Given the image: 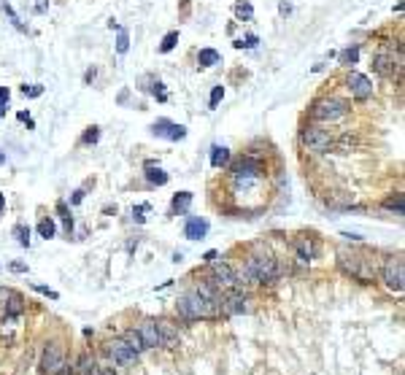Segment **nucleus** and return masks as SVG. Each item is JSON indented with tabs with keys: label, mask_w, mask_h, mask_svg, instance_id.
Returning a JSON list of instances; mask_svg holds the SVG:
<instances>
[{
	"label": "nucleus",
	"mask_w": 405,
	"mask_h": 375,
	"mask_svg": "<svg viewBox=\"0 0 405 375\" xmlns=\"http://www.w3.org/2000/svg\"><path fill=\"white\" fill-rule=\"evenodd\" d=\"M11 270H14V273H24V270H27V265H22V262H14V265H11Z\"/></svg>",
	"instance_id": "de8ad7c7"
},
{
	"label": "nucleus",
	"mask_w": 405,
	"mask_h": 375,
	"mask_svg": "<svg viewBox=\"0 0 405 375\" xmlns=\"http://www.w3.org/2000/svg\"><path fill=\"white\" fill-rule=\"evenodd\" d=\"M8 97H11V92L5 89V86H0V103L5 105V103H8Z\"/></svg>",
	"instance_id": "37998d69"
},
{
	"label": "nucleus",
	"mask_w": 405,
	"mask_h": 375,
	"mask_svg": "<svg viewBox=\"0 0 405 375\" xmlns=\"http://www.w3.org/2000/svg\"><path fill=\"white\" fill-rule=\"evenodd\" d=\"M24 97H41L43 95V86L41 84H32V86H22Z\"/></svg>",
	"instance_id": "72a5a7b5"
},
{
	"label": "nucleus",
	"mask_w": 405,
	"mask_h": 375,
	"mask_svg": "<svg viewBox=\"0 0 405 375\" xmlns=\"http://www.w3.org/2000/svg\"><path fill=\"white\" fill-rule=\"evenodd\" d=\"M373 68H376V73L378 76H392L395 73V57H389L387 51H381V54H376V59H373Z\"/></svg>",
	"instance_id": "f3484780"
},
{
	"label": "nucleus",
	"mask_w": 405,
	"mask_h": 375,
	"mask_svg": "<svg viewBox=\"0 0 405 375\" xmlns=\"http://www.w3.org/2000/svg\"><path fill=\"white\" fill-rule=\"evenodd\" d=\"M189 205H192V192H178L173 197V211L176 213H187Z\"/></svg>",
	"instance_id": "b1692460"
},
{
	"label": "nucleus",
	"mask_w": 405,
	"mask_h": 375,
	"mask_svg": "<svg viewBox=\"0 0 405 375\" xmlns=\"http://www.w3.org/2000/svg\"><path fill=\"white\" fill-rule=\"evenodd\" d=\"M205 235H208V222L205 219H197V216H192L187 227H184V238H189V240H203Z\"/></svg>",
	"instance_id": "4468645a"
},
{
	"label": "nucleus",
	"mask_w": 405,
	"mask_h": 375,
	"mask_svg": "<svg viewBox=\"0 0 405 375\" xmlns=\"http://www.w3.org/2000/svg\"><path fill=\"white\" fill-rule=\"evenodd\" d=\"M338 265L346 276L362 281V284H373L376 276H378V267H376V259L370 254H362V251H338Z\"/></svg>",
	"instance_id": "f257e3e1"
},
{
	"label": "nucleus",
	"mask_w": 405,
	"mask_h": 375,
	"mask_svg": "<svg viewBox=\"0 0 405 375\" xmlns=\"http://www.w3.org/2000/svg\"><path fill=\"white\" fill-rule=\"evenodd\" d=\"M0 116H5V105L3 103H0Z\"/></svg>",
	"instance_id": "8fccbe9b"
},
{
	"label": "nucleus",
	"mask_w": 405,
	"mask_h": 375,
	"mask_svg": "<svg viewBox=\"0 0 405 375\" xmlns=\"http://www.w3.org/2000/svg\"><path fill=\"white\" fill-rule=\"evenodd\" d=\"M219 51L216 49H203L200 54H197V65H200V68H211V65H216L219 62Z\"/></svg>",
	"instance_id": "5701e85b"
},
{
	"label": "nucleus",
	"mask_w": 405,
	"mask_h": 375,
	"mask_svg": "<svg viewBox=\"0 0 405 375\" xmlns=\"http://www.w3.org/2000/svg\"><path fill=\"white\" fill-rule=\"evenodd\" d=\"M38 232H41V238H54V232H57V227H54V222L51 219H41V224H38Z\"/></svg>",
	"instance_id": "c85d7f7f"
},
{
	"label": "nucleus",
	"mask_w": 405,
	"mask_h": 375,
	"mask_svg": "<svg viewBox=\"0 0 405 375\" xmlns=\"http://www.w3.org/2000/svg\"><path fill=\"white\" fill-rule=\"evenodd\" d=\"M35 289H38V292H41V294H46V297H51V300H57V297H59V294H57V292H51V289H46V286H35Z\"/></svg>",
	"instance_id": "a19ab883"
},
{
	"label": "nucleus",
	"mask_w": 405,
	"mask_h": 375,
	"mask_svg": "<svg viewBox=\"0 0 405 375\" xmlns=\"http://www.w3.org/2000/svg\"><path fill=\"white\" fill-rule=\"evenodd\" d=\"M3 162H5V157H3V154H0V165H3Z\"/></svg>",
	"instance_id": "3c124183"
},
{
	"label": "nucleus",
	"mask_w": 405,
	"mask_h": 375,
	"mask_svg": "<svg viewBox=\"0 0 405 375\" xmlns=\"http://www.w3.org/2000/svg\"><path fill=\"white\" fill-rule=\"evenodd\" d=\"M387 208H395V211H397V216H403V195L389 197V200H387Z\"/></svg>",
	"instance_id": "f704fd0d"
},
{
	"label": "nucleus",
	"mask_w": 405,
	"mask_h": 375,
	"mask_svg": "<svg viewBox=\"0 0 405 375\" xmlns=\"http://www.w3.org/2000/svg\"><path fill=\"white\" fill-rule=\"evenodd\" d=\"M14 235L19 238V243H22V246H30V230H24V227H16Z\"/></svg>",
	"instance_id": "e433bc0d"
},
{
	"label": "nucleus",
	"mask_w": 405,
	"mask_h": 375,
	"mask_svg": "<svg viewBox=\"0 0 405 375\" xmlns=\"http://www.w3.org/2000/svg\"><path fill=\"white\" fill-rule=\"evenodd\" d=\"M235 16L243 19V22H249V19L254 16V8H251L246 0H243V3H235Z\"/></svg>",
	"instance_id": "cd10ccee"
},
{
	"label": "nucleus",
	"mask_w": 405,
	"mask_h": 375,
	"mask_svg": "<svg viewBox=\"0 0 405 375\" xmlns=\"http://www.w3.org/2000/svg\"><path fill=\"white\" fill-rule=\"evenodd\" d=\"M246 267L251 270V276H254L257 284H273V281L281 276V267L273 257H268V254H254V257H249Z\"/></svg>",
	"instance_id": "20e7f679"
},
{
	"label": "nucleus",
	"mask_w": 405,
	"mask_h": 375,
	"mask_svg": "<svg viewBox=\"0 0 405 375\" xmlns=\"http://www.w3.org/2000/svg\"><path fill=\"white\" fill-rule=\"evenodd\" d=\"M127 49H130V32L124 30V27H119V38H116V51H119V54H127Z\"/></svg>",
	"instance_id": "bb28decb"
},
{
	"label": "nucleus",
	"mask_w": 405,
	"mask_h": 375,
	"mask_svg": "<svg viewBox=\"0 0 405 375\" xmlns=\"http://www.w3.org/2000/svg\"><path fill=\"white\" fill-rule=\"evenodd\" d=\"M92 367H95V359H92L89 354H81V357H78V362L73 365V373H76V375H89Z\"/></svg>",
	"instance_id": "4be33fe9"
},
{
	"label": "nucleus",
	"mask_w": 405,
	"mask_h": 375,
	"mask_svg": "<svg viewBox=\"0 0 405 375\" xmlns=\"http://www.w3.org/2000/svg\"><path fill=\"white\" fill-rule=\"evenodd\" d=\"M176 311H178V316L192 319V321H197V319H216L219 316V305L214 303V300L197 294V292H189V294H184V297H178Z\"/></svg>",
	"instance_id": "f03ea898"
},
{
	"label": "nucleus",
	"mask_w": 405,
	"mask_h": 375,
	"mask_svg": "<svg viewBox=\"0 0 405 375\" xmlns=\"http://www.w3.org/2000/svg\"><path fill=\"white\" fill-rule=\"evenodd\" d=\"M295 249H297V259H300L303 265H308L311 259L316 257V246H314V240H308V238H297Z\"/></svg>",
	"instance_id": "dca6fc26"
},
{
	"label": "nucleus",
	"mask_w": 405,
	"mask_h": 375,
	"mask_svg": "<svg viewBox=\"0 0 405 375\" xmlns=\"http://www.w3.org/2000/svg\"><path fill=\"white\" fill-rule=\"evenodd\" d=\"M151 132H154L157 138H168V140H184V138H187V127L173 124V122H168V119L154 122V124H151Z\"/></svg>",
	"instance_id": "9b49d317"
},
{
	"label": "nucleus",
	"mask_w": 405,
	"mask_h": 375,
	"mask_svg": "<svg viewBox=\"0 0 405 375\" xmlns=\"http://www.w3.org/2000/svg\"><path fill=\"white\" fill-rule=\"evenodd\" d=\"M222 97H224V86H214V92H211V97H208V105H211V108H216Z\"/></svg>",
	"instance_id": "473e14b6"
},
{
	"label": "nucleus",
	"mask_w": 405,
	"mask_h": 375,
	"mask_svg": "<svg viewBox=\"0 0 405 375\" xmlns=\"http://www.w3.org/2000/svg\"><path fill=\"white\" fill-rule=\"evenodd\" d=\"M278 11H281V14H284V16H287V14H292V5L287 3V0H284V3H281V5H278Z\"/></svg>",
	"instance_id": "49530a36"
},
{
	"label": "nucleus",
	"mask_w": 405,
	"mask_h": 375,
	"mask_svg": "<svg viewBox=\"0 0 405 375\" xmlns=\"http://www.w3.org/2000/svg\"><path fill=\"white\" fill-rule=\"evenodd\" d=\"M157 327H159V335H162V346L165 348H173L178 343V327L170 324V321H165V319H159Z\"/></svg>",
	"instance_id": "2eb2a0df"
},
{
	"label": "nucleus",
	"mask_w": 405,
	"mask_h": 375,
	"mask_svg": "<svg viewBox=\"0 0 405 375\" xmlns=\"http://www.w3.org/2000/svg\"><path fill=\"white\" fill-rule=\"evenodd\" d=\"M122 340H124V343H127L135 354H143V351H146V346H143V340H141V335H138V330H127V332L122 335Z\"/></svg>",
	"instance_id": "6ab92c4d"
},
{
	"label": "nucleus",
	"mask_w": 405,
	"mask_h": 375,
	"mask_svg": "<svg viewBox=\"0 0 405 375\" xmlns=\"http://www.w3.org/2000/svg\"><path fill=\"white\" fill-rule=\"evenodd\" d=\"M216 257H219V254H216V251H205V257H203V262H208V265H211V262H216Z\"/></svg>",
	"instance_id": "a18cd8bd"
},
{
	"label": "nucleus",
	"mask_w": 405,
	"mask_h": 375,
	"mask_svg": "<svg viewBox=\"0 0 405 375\" xmlns=\"http://www.w3.org/2000/svg\"><path fill=\"white\" fill-rule=\"evenodd\" d=\"M303 146L311 154H327L333 149V138H330L327 130H322V127H316V124H308L303 130Z\"/></svg>",
	"instance_id": "423d86ee"
},
{
	"label": "nucleus",
	"mask_w": 405,
	"mask_h": 375,
	"mask_svg": "<svg viewBox=\"0 0 405 375\" xmlns=\"http://www.w3.org/2000/svg\"><path fill=\"white\" fill-rule=\"evenodd\" d=\"M108 357L116 362V365H122V367H127V365H135V359H138V354L132 351V348L124 343L122 338H116V340H111L108 343Z\"/></svg>",
	"instance_id": "1a4fd4ad"
},
{
	"label": "nucleus",
	"mask_w": 405,
	"mask_h": 375,
	"mask_svg": "<svg viewBox=\"0 0 405 375\" xmlns=\"http://www.w3.org/2000/svg\"><path fill=\"white\" fill-rule=\"evenodd\" d=\"M62 365H65V348H62V343H57V340L46 343L43 357H41V373L43 375H57L59 370H62Z\"/></svg>",
	"instance_id": "6e6552de"
},
{
	"label": "nucleus",
	"mask_w": 405,
	"mask_h": 375,
	"mask_svg": "<svg viewBox=\"0 0 405 375\" xmlns=\"http://www.w3.org/2000/svg\"><path fill=\"white\" fill-rule=\"evenodd\" d=\"M30 11L32 14H46L49 11V0H30Z\"/></svg>",
	"instance_id": "2f4dec72"
},
{
	"label": "nucleus",
	"mask_w": 405,
	"mask_h": 375,
	"mask_svg": "<svg viewBox=\"0 0 405 375\" xmlns=\"http://www.w3.org/2000/svg\"><path fill=\"white\" fill-rule=\"evenodd\" d=\"M146 178H149L151 184H157V186L168 184V173H165L162 167H154V165H146Z\"/></svg>",
	"instance_id": "aec40b11"
},
{
	"label": "nucleus",
	"mask_w": 405,
	"mask_h": 375,
	"mask_svg": "<svg viewBox=\"0 0 405 375\" xmlns=\"http://www.w3.org/2000/svg\"><path fill=\"white\" fill-rule=\"evenodd\" d=\"M97 138H100V132H97V127H89V130L84 132V143H95Z\"/></svg>",
	"instance_id": "4c0bfd02"
},
{
	"label": "nucleus",
	"mask_w": 405,
	"mask_h": 375,
	"mask_svg": "<svg viewBox=\"0 0 405 375\" xmlns=\"http://www.w3.org/2000/svg\"><path fill=\"white\" fill-rule=\"evenodd\" d=\"M349 89H351V95H354L357 100H368L370 95H373V84H370V78L362 76V73H357V70L349 73Z\"/></svg>",
	"instance_id": "f8f14e48"
},
{
	"label": "nucleus",
	"mask_w": 405,
	"mask_h": 375,
	"mask_svg": "<svg viewBox=\"0 0 405 375\" xmlns=\"http://www.w3.org/2000/svg\"><path fill=\"white\" fill-rule=\"evenodd\" d=\"M138 335H141L143 346L146 348H159L162 346V335H159V327L157 321H141V327H138Z\"/></svg>",
	"instance_id": "ddd939ff"
},
{
	"label": "nucleus",
	"mask_w": 405,
	"mask_h": 375,
	"mask_svg": "<svg viewBox=\"0 0 405 375\" xmlns=\"http://www.w3.org/2000/svg\"><path fill=\"white\" fill-rule=\"evenodd\" d=\"M176 43H178V32L173 30V32H168V35L162 38V43H159V51H162V54H168V51L176 49Z\"/></svg>",
	"instance_id": "a878e982"
},
{
	"label": "nucleus",
	"mask_w": 405,
	"mask_h": 375,
	"mask_svg": "<svg viewBox=\"0 0 405 375\" xmlns=\"http://www.w3.org/2000/svg\"><path fill=\"white\" fill-rule=\"evenodd\" d=\"M3 208H5V197L0 195V211H3Z\"/></svg>",
	"instance_id": "09e8293b"
},
{
	"label": "nucleus",
	"mask_w": 405,
	"mask_h": 375,
	"mask_svg": "<svg viewBox=\"0 0 405 375\" xmlns=\"http://www.w3.org/2000/svg\"><path fill=\"white\" fill-rule=\"evenodd\" d=\"M230 162V149H224V146H214L211 149V165L214 167H224Z\"/></svg>",
	"instance_id": "412c9836"
},
{
	"label": "nucleus",
	"mask_w": 405,
	"mask_h": 375,
	"mask_svg": "<svg viewBox=\"0 0 405 375\" xmlns=\"http://www.w3.org/2000/svg\"><path fill=\"white\" fill-rule=\"evenodd\" d=\"M89 375H116V373L111 370V367H97V365H95V367H92V373H89Z\"/></svg>",
	"instance_id": "58836bf2"
},
{
	"label": "nucleus",
	"mask_w": 405,
	"mask_h": 375,
	"mask_svg": "<svg viewBox=\"0 0 405 375\" xmlns=\"http://www.w3.org/2000/svg\"><path fill=\"white\" fill-rule=\"evenodd\" d=\"M257 43H260V38H257L254 32H251V35H246V38H243L241 43H235V46H241V49H254Z\"/></svg>",
	"instance_id": "c9c22d12"
},
{
	"label": "nucleus",
	"mask_w": 405,
	"mask_h": 375,
	"mask_svg": "<svg viewBox=\"0 0 405 375\" xmlns=\"http://www.w3.org/2000/svg\"><path fill=\"white\" fill-rule=\"evenodd\" d=\"M57 213H59V219L65 222V230H68V235H70V232H73V219H70L68 205H65V203H57Z\"/></svg>",
	"instance_id": "c756f323"
},
{
	"label": "nucleus",
	"mask_w": 405,
	"mask_h": 375,
	"mask_svg": "<svg viewBox=\"0 0 405 375\" xmlns=\"http://www.w3.org/2000/svg\"><path fill=\"white\" fill-rule=\"evenodd\" d=\"M360 59V46H349L341 51V65H354Z\"/></svg>",
	"instance_id": "393cba45"
},
{
	"label": "nucleus",
	"mask_w": 405,
	"mask_h": 375,
	"mask_svg": "<svg viewBox=\"0 0 405 375\" xmlns=\"http://www.w3.org/2000/svg\"><path fill=\"white\" fill-rule=\"evenodd\" d=\"M3 11H5V16H8V19H11V24H14V27H16V30H24V24H22V19H19V16H16V11H14V8H11V5H8V3H3Z\"/></svg>",
	"instance_id": "7c9ffc66"
},
{
	"label": "nucleus",
	"mask_w": 405,
	"mask_h": 375,
	"mask_svg": "<svg viewBox=\"0 0 405 375\" xmlns=\"http://www.w3.org/2000/svg\"><path fill=\"white\" fill-rule=\"evenodd\" d=\"M249 311V297L241 289H230L227 294H219V313L222 316H238Z\"/></svg>",
	"instance_id": "0eeeda50"
},
{
	"label": "nucleus",
	"mask_w": 405,
	"mask_h": 375,
	"mask_svg": "<svg viewBox=\"0 0 405 375\" xmlns=\"http://www.w3.org/2000/svg\"><path fill=\"white\" fill-rule=\"evenodd\" d=\"M381 281L387 284L389 292L400 294L403 292V281H405V265H403V257L397 254V257H387L381 265Z\"/></svg>",
	"instance_id": "39448f33"
},
{
	"label": "nucleus",
	"mask_w": 405,
	"mask_h": 375,
	"mask_svg": "<svg viewBox=\"0 0 405 375\" xmlns=\"http://www.w3.org/2000/svg\"><path fill=\"white\" fill-rule=\"evenodd\" d=\"M11 297V289H5V286H0V305H5V300Z\"/></svg>",
	"instance_id": "79ce46f5"
},
{
	"label": "nucleus",
	"mask_w": 405,
	"mask_h": 375,
	"mask_svg": "<svg viewBox=\"0 0 405 375\" xmlns=\"http://www.w3.org/2000/svg\"><path fill=\"white\" fill-rule=\"evenodd\" d=\"M151 92H154L157 100H168V95H165V89H162V84H159V81L154 84V89H151Z\"/></svg>",
	"instance_id": "ea45409f"
},
{
	"label": "nucleus",
	"mask_w": 405,
	"mask_h": 375,
	"mask_svg": "<svg viewBox=\"0 0 405 375\" xmlns=\"http://www.w3.org/2000/svg\"><path fill=\"white\" fill-rule=\"evenodd\" d=\"M3 308H5V319H8V321H11V319H16L19 313H22V308H24V305H22V294L11 292V297L5 300V305H3Z\"/></svg>",
	"instance_id": "a211bd4d"
},
{
	"label": "nucleus",
	"mask_w": 405,
	"mask_h": 375,
	"mask_svg": "<svg viewBox=\"0 0 405 375\" xmlns=\"http://www.w3.org/2000/svg\"><path fill=\"white\" fill-rule=\"evenodd\" d=\"M311 116L316 122H341L343 116H349V103L341 97H322L314 103Z\"/></svg>",
	"instance_id": "7ed1b4c3"
},
{
	"label": "nucleus",
	"mask_w": 405,
	"mask_h": 375,
	"mask_svg": "<svg viewBox=\"0 0 405 375\" xmlns=\"http://www.w3.org/2000/svg\"><path fill=\"white\" fill-rule=\"evenodd\" d=\"M81 200H84V192H81V189H78V192H73V197H70V203H73V205H78Z\"/></svg>",
	"instance_id": "c03bdc74"
},
{
	"label": "nucleus",
	"mask_w": 405,
	"mask_h": 375,
	"mask_svg": "<svg viewBox=\"0 0 405 375\" xmlns=\"http://www.w3.org/2000/svg\"><path fill=\"white\" fill-rule=\"evenodd\" d=\"M211 284H216L219 289L227 286V289H235V267L224 265V262H211Z\"/></svg>",
	"instance_id": "9d476101"
}]
</instances>
